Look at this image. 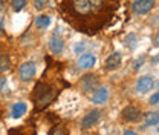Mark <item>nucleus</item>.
<instances>
[{"instance_id": "4", "label": "nucleus", "mask_w": 159, "mask_h": 135, "mask_svg": "<svg viewBox=\"0 0 159 135\" xmlns=\"http://www.w3.org/2000/svg\"><path fill=\"white\" fill-rule=\"evenodd\" d=\"M101 117H102V111L101 109H92V111H89L86 115L83 117V120H81V129L87 131V129L93 128L101 120Z\"/></svg>"}, {"instance_id": "23", "label": "nucleus", "mask_w": 159, "mask_h": 135, "mask_svg": "<svg viewBox=\"0 0 159 135\" xmlns=\"http://www.w3.org/2000/svg\"><path fill=\"white\" fill-rule=\"evenodd\" d=\"M124 134H130V135H135L136 132H133V131H124Z\"/></svg>"}, {"instance_id": "6", "label": "nucleus", "mask_w": 159, "mask_h": 135, "mask_svg": "<svg viewBox=\"0 0 159 135\" xmlns=\"http://www.w3.org/2000/svg\"><path fill=\"white\" fill-rule=\"evenodd\" d=\"M156 6V0H135L132 3V11L138 16H144L150 12Z\"/></svg>"}, {"instance_id": "15", "label": "nucleus", "mask_w": 159, "mask_h": 135, "mask_svg": "<svg viewBox=\"0 0 159 135\" xmlns=\"http://www.w3.org/2000/svg\"><path fill=\"white\" fill-rule=\"evenodd\" d=\"M142 118H144V124H145V126H156L159 121L158 112H148V114H145V117H142Z\"/></svg>"}, {"instance_id": "12", "label": "nucleus", "mask_w": 159, "mask_h": 135, "mask_svg": "<svg viewBox=\"0 0 159 135\" xmlns=\"http://www.w3.org/2000/svg\"><path fill=\"white\" fill-rule=\"evenodd\" d=\"M121 63H122L121 54H119V52H113V54H110V55L107 57L106 63H104V68H106L107 71H116L119 66H121Z\"/></svg>"}, {"instance_id": "17", "label": "nucleus", "mask_w": 159, "mask_h": 135, "mask_svg": "<svg viewBox=\"0 0 159 135\" xmlns=\"http://www.w3.org/2000/svg\"><path fill=\"white\" fill-rule=\"evenodd\" d=\"M9 3H11V8H12V11H16V12H20L26 5H28V0H9Z\"/></svg>"}, {"instance_id": "13", "label": "nucleus", "mask_w": 159, "mask_h": 135, "mask_svg": "<svg viewBox=\"0 0 159 135\" xmlns=\"http://www.w3.org/2000/svg\"><path fill=\"white\" fill-rule=\"evenodd\" d=\"M28 112V104L25 101H19L16 104H12V109H11V117L12 118H21Z\"/></svg>"}, {"instance_id": "2", "label": "nucleus", "mask_w": 159, "mask_h": 135, "mask_svg": "<svg viewBox=\"0 0 159 135\" xmlns=\"http://www.w3.org/2000/svg\"><path fill=\"white\" fill-rule=\"evenodd\" d=\"M104 6V0H72V9L75 14L90 17L99 12Z\"/></svg>"}, {"instance_id": "7", "label": "nucleus", "mask_w": 159, "mask_h": 135, "mask_svg": "<svg viewBox=\"0 0 159 135\" xmlns=\"http://www.w3.org/2000/svg\"><path fill=\"white\" fill-rule=\"evenodd\" d=\"M80 88L84 94H90L98 88V80L93 74H86L80 78Z\"/></svg>"}, {"instance_id": "16", "label": "nucleus", "mask_w": 159, "mask_h": 135, "mask_svg": "<svg viewBox=\"0 0 159 135\" xmlns=\"http://www.w3.org/2000/svg\"><path fill=\"white\" fill-rule=\"evenodd\" d=\"M35 25H37V28H48L49 25H51V17L49 16H46V14H41V16H39L37 19H35Z\"/></svg>"}, {"instance_id": "21", "label": "nucleus", "mask_w": 159, "mask_h": 135, "mask_svg": "<svg viewBox=\"0 0 159 135\" xmlns=\"http://www.w3.org/2000/svg\"><path fill=\"white\" fill-rule=\"evenodd\" d=\"M142 63H144V57H141V58L138 60V61L135 63V66H133V68H135V71H138L139 66H142Z\"/></svg>"}, {"instance_id": "11", "label": "nucleus", "mask_w": 159, "mask_h": 135, "mask_svg": "<svg viewBox=\"0 0 159 135\" xmlns=\"http://www.w3.org/2000/svg\"><path fill=\"white\" fill-rule=\"evenodd\" d=\"M95 63H97V57L92 52H83V54H80L78 65L81 69H90V68H93Z\"/></svg>"}, {"instance_id": "22", "label": "nucleus", "mask_w": 159, "mask_h": 135, "mask_svg": "<svg viewBox=\"0 0 159 135\" xmlns=\"http://www.w3.org/2000/svg\"><path fill=\"white\" fill-rule=\"evenodd\" d=\"M2 32H3V19L0 16V36H2Z\"/></svg>"}, {"instance_id": "14", "label": "nucleus", "mask_w": 159, "mask_h": 135, "mask_svg": "<svg viewBox=\"0 0 159 135\" xmlns=\"http://www.w3.org/2000/svg\"><path fill=\"white\" fill-rule=\"evenodd\" d=\"M12 63H11V58L6 54H0V72H8L11 69Z\"/></svg>"}, {"instance_id": "8", "label": "nucleus", "mask_w": 159, "mask_h": 135, "mask_svg": "<svg viewBox=\"0 0 159 135\" xmlns=\"http://www.w3.org/2000/svg\"><path fill=\"white\" fill-rule=\"evenodd\" d=\"M155 86H156V80L152 75H142L136 80V91L139 94H147V92L153 91Z\"/></svg>"}, {"instance_id": "5", "label": "nucleus", "mask_w": 159, "mask_h": 135, "mask_svg": "<svg viewBox=\"0 0 159 135\" xmlns=\"http://www.w3.org/2000/svg\"><path fill=\"white\" fill-rule=\"evenodd\" d=\"M35 72H37V66H35L34 61H25L19 68V77L25 83L31 81L32 78L35 77Z\"/></svg>"}, {"instance_id": "3", "label": "nucleus", "mask_w": 159, "mask_h": 135, "mask_svg": "<svg viewBox=\"0 0 159 135\" xmlns=\"http://www.w3.org/2000/svg\"><path fill=\"white\" fill-rule=\"evenodd\" d=\"M121 117H122V120L125 123H138L139 120L142 118V111L135 104H129V106H125L122 109Z\"/></svg>"}, {"instance_id": "19", "label": "nucleus", "mask_w": 159, "mask_h": 135, "mask_svg": "<svg viewBox=\"0 0 159 135\" xmlns=\"http://www.w3.org/2000/svg\"><path fill=\"white\" fill-rule=\"evenodd\" d=\"M84 49H86V45H84V43H77V45L74 46V52H75L77 55L83 54V52H84Z\"/></svg>"}, {"instance_id": "1", "label": "nucleus", "mask_w": 159, "mask_h": 135, "mask_svg": "<svg viewBox=\"0 0 159 135\" xmlns=\"http://www.w3.org/2000/svg\"><path fill=\"white\" fill-rule=\"evenodd\" d=\"M55 91L52 86H49L48 83L39 81L34 88V101H35V108L37 109H44L46 106H49L52 103V100L55 98Z\"/></svg>"}, {"instance_id": "10", "label": "nucleus", "mask_w": 159, "mask_h": 135, "mask_svg": "<svg viewBox=\"0 0 159 135\" xmlns=\"http://www.w3.org/2000/svg\"><path fill=\"white\" fill-rule=\"evenodd\" d=\"M90 98H92V103H95V104L107 103V100H109V89H107V86H98L93 91V94H92Z\"/></svg>"}, {"instance_id": "20", "label": "nucleus", "mask_w": 159, "mask_h": 135, "mask_svg": "<svg viewBox=\"0 0 159 135\" xmlns=\"http://www.w3.org/2000/svg\"><path fill=\"white\" fill-rule=\"evenodd\" d=\"M158 103H159V94L155 92L153 95L150 97V104H158Z\"/></svg>"}, {"instance_id": "18", "label": "nucleus", "mask_w": 159, "mask_h": 135, "mask_svg": "<svg viewBox=\"0 0 159 135\" xmlns=\"http://www.w3.org/2000/svg\"><path fill=\"white\" fill-rule=\"evenodd\" d=\"M48 2H49V0H32V3H34L35 9H39V11L44 9V8L48 6Z\"/></svg>"}, {"instance_id": "9", "label": "nucleus", "mask_w": 159, "mask_h": 135, "mask_svg": "<svg viewBox=\"0 0 159 135\" xmlns=\"http://www.w3.org/2000/svg\"><path fill=\"white\" fill-rule=\"evenodd\" d=\"M48 45H49V51H51L54 55H58V54H61V52L64 51V40H63V37L60 36L58 32H54V34L51 36Z\"/></svg>"}]
</instances>
